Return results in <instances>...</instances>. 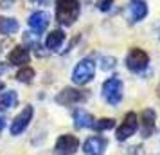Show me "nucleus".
<instances>
[{
	"label": "nucleus",
	"mask_w": 160,
	"mask_h": 155,
	"mask_svg": "<svg viewBox=\"0 0 160 155\" xmlns=\"http://www.w3.org/2000/svg\"><path fill=\"white\" fill-rule=\"evenodd\" d=\"M56 153L58 155H74L79 148V139L70 133H63L56 139Z\"/></svg>",
	"instance_id": "nucleus-7"
},
{
	"label": "nucleus",
	"mask_w": 160,
	"mask_h": 155,
	"mask_svg": "<svg viewBox=\"0 0 160 155\" xmlns=\"http://www.w3.org/2000/svg\"><path fill=\"white\" fill-rule=\"evenodd\" d=\"M4 126H6V123H4V119L0 117V133H2V130H4Z\"/></svg>",
	"instance_id": "nucleus-23"
},
{
	"label": "nucleus",
	"mask_w": 160,
	"mask_h": 155,
	"mask_svg": "<svg viewBox=\"0 0 160 155\" xmlns=\"http://www.w3.org/2000/svg\"><path fill=\"white\" fill-rule=\"evenodd\" d=\"M32 116H34V108L32 106H25L18 116H16L15 119H13V123H11V135H20L22 132H25V128L29 126L31 119H32Z\"/></svg>",
	"instance_id": "nucleus-8"
},
{
	"label": "nucleus",
	"mask_w": 160,
	"mask_h": 155,
	"mask_svg": "<svg viewBox=\"0 0 160 155\" xmlns=\"http://www.w3.org/2000/svg\"><path fill=\"white\" fill-rule=\"evenodd\" d=\"M140 121H142V135L144 137H151L155 132V126H157V114L153 108H144L140 114Z\"/></svg>",
	"instance_id": "nucleus-10"
},
{
	"label": "nucleus",
	"mask_w": 160,
	"mask_h": 155,
	"mask_svg": "<svg viewBox=\"0 0 160 155\" xmlns=\"http://www.w3.org/2000/svg\"><path fill=\"white\" fill-rule=\"evenodd\" d=\"M16 103H18V96H16L15 90L2 92V96H0V110H8L11 106H15Z\"/></svg>",
	"instance_id": "nucleus-16"
},
{
	"label": "nucleus",
	"mask_w": 160,
	"mask_h": 155,
	"mask_svg": "<svg viewBox=\"0 0 160 155\" xmlns=\"http://www.w3.org/2000/svg\"><path fill=\"white\" fill-rule=\"evenodd\" d=\"M34 69H31V67H22L18 72H16V80L22 83H31L32 81V78H34Z\"/></svg>",
	"instance_id": "nucleus-18"
},
{
	"label": "nucleus",
	"mask_w": 160,
	"mask_h": 155,
	"mask_svg": "<svg viewBox=\"0 0 160 155\" xmlns=\"http://www.w3.org/2000/svg\"><path fill=\"white\" fill-rule=\"evenodd\" d=\"M115 126V121L112 117H104V119H99V121H95L94 123V128L95 132H104V130H110V128H113Z\"/></svg>",
	"instance_id": "nucleus-19"
},
{
	"label": "nucleus",
	"mask_w": 160,
	"mask_h": 155,
	"mask_svg": "<svg viewBox=\"0 0 160 155\" xmlns=\"http://www.w3.org/2000/svg\"><path fill=\"white\" fill-rule=\"evenodd\" d=\"M18 31V22L15 18H2V23H0V33L2 34H13Z\"/></svg>",
	"instance_id": "nucleus-17"
},
{
	"label": "nucleus",
	"mask_w": 160,
	"mask_h": 155,
	"mask_svg": "<svg viewBox=\"0 0 160 155\" xmlns=\"http://www.w3.org/2000/svg\"><path fill=\"white\" fill-rule=\"evenodd\" d=\"M88 94L85 90L79 89H72V87H67L56 96V103L63 105V106H70V105H78V103H85L87 101Z\"/></svg>",
	"instance_id": "nucleus-5"
},
{
	"label": "nucleus",
	"mask_w": 160,
	"mask_h": 155,
	"mask_svg": "<svg viewBox=\"0 0 160 155\" xmlns=\"http://www.w3.org/2000/svg\"><path fill=\"white\" fill-rule=\"evenodd\" d=\"M149 63V54L138 47L130 49L128 56H126V67L130 69L131 72H142Z\"/></svg>",
	"instance_id": "nucleus-4"
},
{
	"label": "nucleus",
	"mask_w": 160,
	"mask_h": 155,
	"mask_svg": "<svg viewBox=\"0 0 160 155\" xmlns=\"http://www.w3.org/2000/svg\"><path fill=\"white\" fill-rule=\"evenodd\" d=\"M63 42H65V33L59 31V29H56V31H52V33L47 34V38H45V47L51 49V51H56V49L61 47Z\"/></svg>",
	"instance_id": "nucleus-14"
},
{
	"label": "nucleus",
	"mask_w": 160,
	"mask_h": 155,
	"mask_svg": "<svg viewBox=\"0 0 160 155\" xmlns=\"http://www.w3.org/2000/svg\"><path fill=\"white\" fill-rule=\"evenodd\" d=\"M94 74H95V63L92 61V59L85 58L74 67L72 81L76 83V85H85V83L94 80Z\"/></svg>",
	"instance_id": "nucleus-2"
},
{
	"label": "nucleus",
	"mask_w": 160,
	"mask_h": 155,
	"mask_svg": "<svg viewBox=\"0 0 160 155\" xmlns=\"http://www.w3.org/2000/svg\"><path fill=\"white\" fill-rule=\"evenodd\" d=\"M158 96H160V87H158Z\"/></svg>",
	"instance_id": "nucleus-25"
},
{
	"label": "nucleus",
	"mask_w": 160,
	"mask_h": 155,
	"mask_svg": "<svg viewBox=\"0 0 160 155\" xmlns=\"http://www.w3.org/2000/svg\"><path fill=\"white\" fill-rule=\"evenodd\" d=\"M106 144H108V141L104 139V137L94 135V137H90V139L85 141L83 150H85L87 155H102L104 150H106Z\"/></svg>",
	"instance_id": "nucleus-9"
},
{
	"label": "nucleus",
	"mask_w": 160,
	"mask_h": 155,
	"mask_svg": "<svg viewBox=\"0 0 160 155\" xmlns=\"http://www.w3.org/2000/svg\"><path fill=\"white\" fill-rule=\"evenodd\" d=\"M8 59H9V63H11V65L22 67V65H25V63H29L31 54H29V51H27L25 47H22V45H18V47H15L13 51L9 52Z\"/></svg>",
	"instance_id": "nucleus-11"
},
{
	"label": "nucleus",
	"mask_w": 160,
	"mask_h": 155,
	"mask_svg": "<svg viewBox=\"0 0 160 155\" xmlns=\"http://www.w3.org/2000/svg\"><path fill=\"white\" fill-rule=\"evenodd\" d=\"M112 6H113V0H99V2H97L99 11H108Z\"/></svg>",
	"instance_id": "nucleus-21"
},
{
	"label": "nucleus",
	"mask_w": 160,
	"mask_h": 155,
	"mask_svg": "<svg viewBox=\"0 0 160 155\" xmlns=\"http://www.w3.org/2000/svg\"><path fill=\"white\" fill-rule=\"evenodd\" d=\"M137 128H138L137 114H135V112H128V114L124 116L121 126L117 128V132H115L117 141H126L128 137H131L133 133L137 132Z\"/></svg>",
	"instance_id": "nucleus-6"
},
{
	"label": "nucleus",
	"mask_w": 160,
	"mask_h": 155,
	"mask_svg": "<svg viewBox=\"0 0 160 155\" xmlns=\"http://www.w3.org/2000/svg\"><path fill=\"white\" fill-rule=\"evenodd\" d=\"M27 22H29L31 29H34L36 33H43L47 29V25H49V15L45 11H36V13H32L29 16Z\"/></svg>",
	"instance_id": "nucleus-12"
},
{
	"label": "nucleus",
	"mask_w": 160,
	"mask_h": 155,
	"mask_svg": "<svg viewBox=\"0 0 160 155\" xmlns=\"http://www.w3.org/2000/svg\"><path fill=\"white\" fill-rule=\"evenodd\" d=\"M2 4H4V8H11V4H13V0H4Z\"/></svg>",
	"instance_id": "nucleus-22"
},
{
	"label": "nucleus",
	"mask_w": 160,
	"mask_h": 155,
	"mask_svg": "<svg viewBox=\"0 0 160 155\" xmlns=\"http://www.w3.org/2000/svg\"><path fill=\"white\" fill-rule=\"evenodd\" d=\"M0 23H2V16H0Z\"/></svg>",
	"instance_id": "nucleus-26"
},
{
	"label": "nucleus",
	"mask_w": 160,
	"mask_h": 155,
	"mask_svg": "<svg viewBox=\"0 0 160 155\" xmlns=\"http://www.w3.org/2000/svg\"><path fill=\"white\" fill-rule=\"evenodd\" d=\"M79 0H56V20L61 25H72L79 18Z\"/></svg>",
	"instance_id": "nucleus-1"
},
{
	"label": "nucleus",
	"mask_w": 160,
	"mask_h": 155,
	"mask_svg": "<svg viewBox=\"0 0 160 155\" xmlns=\"http://www.w3.org/2000/svg\"><path fill=\"white\" fill-rule=\"evenodd\" d=\"M102 97L112 106L119 105L122 99V81L119 78H108L102 83Z\"/></svg>",
	"instance_id": "nucleus-3"
},
{
	"label": "nucleus",
	"mask_w": 160,
	"mask_h": 155,
	"mask_svg": "<svg viewBox=\"0 0 160 155\" xmlns=\"http://www.w3.org/2000/svg\"><path fill=\"white\" fill-rule=\"evenodd\" d=\"M2 89H4V83L0 81V92H2Z\"/></svg>",
	"instance_id": "nucleus-24"
},
{
	"label": "nucleus",
	"mask_w": 160,
	"mask_h": 155,
	"mask_svg": "<svg viewBox=\"0 0 160 155\" xmlns=\"http://www.w3.org/2000/svg\"><path fill=\"white\" fill-rule=\"evenodd\" d=\"M113 67H115V58H102V61H101L102 70H110V69H113Z\"/></svg>",
	"instance_id": "nucleus-20"
},
{
	"label": "nucleus",
	"mask_w": 160,
	"mask_h": 155,
	"mask_svg": "<svg viewBox=\"0 0 160 155\" xmlns=\"http://www.w3.org/2000/svg\"><path fill=\"white\" fill-rule=\"evenodd\" d=\"M74 126L76 128H92L95 123L94 116L90 114V112L83 110V108H78V110L74 112Z\"/></svg>",
	"instance_id": "nucleus-13"
},
{
	"label": "nucleus",
	"mask_w": 160,
	"mask_h": 155,
	"mask_svg": "<svg viewBox=\"0 0 160 155\" xmlns=\"http://www.w3.org/2000/svg\"><path fill=\"white\" fill-rule=\"evenodd\" d=\"M148 15V4L146 2H133L130 6V20L131 22H140Z\"/></svg>",
	"instance_id": "nucleus-15"
}]
</instances>
